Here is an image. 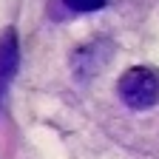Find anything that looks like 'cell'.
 <instances>
[{"instance_id": "obj_1", "label": "cell", "mask_w": 159, "mask_h": 159, "mask_svg": "<svg viewBox=\"0 0 159 159\" xmlns=\"http://www.w3.org/2000/svg\"><path fill=\"white\" fill-rule=\"evenodd\" d=\"M119 99L134 111H148L159 102V77L151 68H128L116 83Z\"/></svg>"}, {"instance_id": "obj_2", "label": "cell", "mask_w": 159, "mask_h": 159, "mask_svg": "<svg viewBox=\"0 0 159 159\" xmlns=\"http://www.w3.org/2000/svg\"><path fill=\"white\" fill-rule=\"evenodd\" d=\"M17 63H20L17 34H14V29H6L3 34H0V105H3V97H6L9 83L14 80Z\"/></svg>"}, {"instance_id": "obj_3", "label": "cell", "mask_w": 159, "mask_h": 159, "mask_svg": "<svg viewBox=\"0 0 159 159\" xmlns=\"http://www.w3.org/2000/svg\"><path fill=\"white\" fill-rule=\"evenodd\" d=\"M108 3V0H66V6L74 9V11H97V9H102Z\"/></svg>"}]
</instances>
